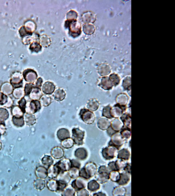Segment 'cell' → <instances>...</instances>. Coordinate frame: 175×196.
<instances>
[{
    "instance_id": "41",
    "label": "cell",
    "mask_w": 175,
    "mask_h": 196,
    "mask_svg": "<svg viewBox=\"0 0 175 196\" xmlns=\"http://www.w3.org/2000/svg\"><path fill=\"white\" fill-rule=\"evenodd\" d=\"M127 161L118 159L115 161L117 167L118 171L123 170L126 166Z\"/></svg>"
},
{
    "instance_id": "15",
    "label": "cell",
    "mask_w": 175,
    "mask_h": 196,
    "mask_svg": "<svg viewBox=\"0 0 175 196\" xmlns=\"http://www.w3.org/2000/svg\"><path fill=\"white\" fill-rule=\"evenodd\" d=\"M48 177L52 179L56 178L60 173V172L55 165H52L47 169Z\"/></svg>"
},
{
    "instance_id": "26",
    "label": "cell",
    "mask_w": 175,
    "mask_h": 196,
    "mask_svg": "<svg viewBox=\"0 0 175 196\" xmlns=\"http://www.w3.org/2000/svg\"><path fill=\"white\" fill-rule=\"evenodd\" d=\"M128 96L124 94H119L117 97L116 101L117 104L122 105L126 106L128 101Z\"/></svg>"
},
{
    "instance_id": "17",
    "label": "cell",
    "mask_w": 175,
    "mask_h": 196,
    "mask_svg": "<svg viewBox=\"0 0 175 196\" xmlns=\"http://www.w3.org/2000/svg\"><path fill=\"white\" fill-rule=\"evenodd\" d=\"M112 129L116 132H119L123 127V123L119 118H115L111 122V126Z\"/></svg>"
},
{
    "instance_id": "28",
    "label": "cell",
    "mask_w": 175,
    "mask_h": 196,
    "mask_svg": "<svg viewBox=\"0 0 175 196\" xmlns=\"http://www.w3.org/2000/svg\"><path fill=\"white\" fill-rule=\"evenodd\" d=\"M119 132L123 138L126 141L129 140L131 137V128L123 127Z\"/></svg>"
},
{
    "instance_id": "6",
    "label": "cell",
    "mask_w": 175,
    "mask_h": 196,
    "mask_svg": "<svg viewBox=\"0 0 175 196\" xmlns=\"http://www.w3.org/2000/svg\"><path fill=\"white\" fill-rule=\"evenodd\" d=\"M87 180L83 178L79 177L72 182L71 187L77 192L86 187Z\"/></svg>"
},
{
    "instance_id": "42",
    "label": "cell",
    "mask_w": 175,
    "mask_h": 196,
    "mask_svg": "<svg viewBox=\"0 0 175 196\" xmlns=\"http://www.w3.org/2000/svg\"><path fill=\"white\" fill-rule=\"evenodd\" d=\"M41 102L44 107L49 106L51 102L52 98L50 96L44 95L41 99Z\"/></svg>"
},
{
    "instance_id": "50",
    "label": "cell",
    "mask_w": 175,
    "mask_h": 196,
    "mask_svg": "<svg viewBox=\"0 0 175 196\" xmlns=\"http://www.w3.org/2000/svg\"><path fill=\"white\" fill-rule=\"evenodd\" d=\"M42 82L43 81L42 79L41 78H39L37 83V85L39 87H40L41 86H42Z\"/></svg>"
},
{
    "instance_id": "48",
    "label": "cell",
    "mask_w": 175,
    "mask_h": 196,
    "mask_svg": "<svg viewBox=\"0 0 175 196\" xmlns=\"http://www.w3.org/2000/svg\"><path fill=\"white\" fill-rule=\"evenodd\" d=\"M107 133L109 136L111 137L114 133H116L114 130H113L111 128V126H110L108 129L107 130Z\"/></svg>"
},
{
    "instance_id": "1",
    "label": "cell",
    "mask_w": 175,
    "mask_h": 196,
    "mask_svg": "<svg viewBox=\"0 0 175 196\" xmlns=\"http://www.w3.org/2000/svg\"><path fill=\"white\" fill-rule=\"evenodd\" d=\"M97 171V167L95 163L92 162H88L80 169V177L88 180L94 176Z\"/></svg>"
},
{
    "instance_id": "11",
    "label": "cell",
    "mask_w": 175,
    "mask_h": 196,
    "mask_svg": "<svg viewBox=\"0 0 175 196\" xmlns=\"http://www.w3.org/2000/svg\"><path fill=\"white\" fill-rule=\"evenodd\" d=\"M111 121L108 119L104 117L99 118L97 123L98 128L102 130H107L111 126Z\"/></svg>"
},
{
    "instance_id": "40",
    "label": "cell",
    "mask_w": 175,
    "mask_h": 196,
    "mask_svg": "<svg viewBox=\"0 0 175 196\" xmlns=\"http://www.w3.org/2000/svg\"><path fill=\"white\" fill-rule=\"evenodd\" d=\"M76 191L72 188H66L61 192V195L63 196H75Z\"/></svg>"
},
{
    "instance_id": "45",
    "label": "cell",
    "mask_w": 175,
    "mask_h": 196,
    "mask_svg": "<svg viewBox=\"0 0 175 196\" xmlns=\"http://www.w3.org/2000/svg\"><path fill=\"white\" fill-rule=\"evenodd\" d=\"M111 171L109 169L108 167H106L104 165L101 166L99 167L98 172V173H109Z\"/></svg>"
},
{
    "instance_id": "32",
    "label": "cell",
    "mask_w": 175,
    "mask_h": 196,
    "mask_svg": "<svg viewBox=\"0 0 175 196\" xmlns=\"http://www.w3.org/2000/svg\"><path fill=\"white\" fill-rule=\"evenodd\" d=\"M57 178V180L63 181L67 184L70 183L71 179L68 174V171L60 173Z\"/></svg>"
},
{
    "instance_id": "18",
    "label": "cell",
    "mask_w": 175,
    "mask_h": 196,
    "mask_svg": "<svg viewBox=\"0 0 175 196\" xmlns=\"http://www.w3.org/2000/svg\"><path fill=\"white\" fill-rule=\"evenodd\" d=\"M57 136L58 139L62 142L70 137V133L66 128H61L58 131Z\"/></svg>"
},
{
    "instance_id": "24",
    "label": "cell",
    "mask_w": 175,
    "mask_h": 196,
    "mask_svg": "<svg viewBox=\"0 0 175 196\" xmlns=\"http://www.w3.org/2000/svg\"><path fill=\"white\" fill-rule=\"evenodd\" d=\"M87 106L89 110L94 111H97L99 108V103L97 99L92 98L89 100L87 103Z\"/></svg>"
},
{
    "instance_id": "46",
    "label": "cell",
    "mask_w": 175,
    "mask_h": 196,
    "mask_svg": "<svg viewBox=\"0 0 175 196\" xmlns=\"http://www.w3.org/2000/svg\"><path fill=\"white\" fill-rule=\"evenodd\" d=\"M109 169L111 171H118L117 167L116 165L115 161H112L109 163L108 164V166Z\"/></svg>"
},
{
    "instance_id": "49",
    "label": "cell",
    "mask_w": 175,
    "mask_h": 196,
    "mask_svg": "<svg viewBox=\"0 0 175 196\" xmlns=\"http://www.w3.org/2000/svg\"><path fill=\"white\" fill-rule=\"evenodd\" d=\"M94 196H106V195L104 193H103L102 192H99L98 193H95L93 194Z\"/></svg>"
},
{
    "instance_id": "25",
    "label": "cell",
    "mask_w": 175,
    "mask_h": 196,
    "mask_svg": "<svg viewBox=\"0 0 175 196\" xmlns=\"http://www.w3.org/2000/svg\"><path fill=\"white\" fill-rule=\"evenodd\" d=\"M126 193V189L121 185L115 187L112 191V194L114 196H125Z\"/></svg>"
},
{
    "instance_id": "39",
    "label": "cell",
    "mask_w": 175,
    "mask_h": 196,
    "mask_svg": "<svg viewBox=\"0 0 175 196\" xmlns=\"http://www.w3.org/2000/svg\"><path fill=\"white\" fill-rule=\"evenodd\" d=\"M57 181L58 185L57 192H62L67 187L68 184L62 181L57 180Z\"/></svg>"
},
{
    "instance_id": "13",
    "label": "cell",
    "mask_w": 175,
    "mask_h": 196,
    "mask_svg": "<svg viewBox=\"0 0 175 196\" xmlns=\"http://www.w3.org/2000/svg\"><path fill=\"white\" fill-rule=\"evenodd\" d=\"M131 174L126 173L125 172L121 173L119 179L117 183L119 185L122 186L127 185L131 180Z\"/></svg>"
},
{
    "instance_id": "7",
    "label": "cell",
    "mask_w": 175,
    "mask_h": 196,
    "mask_svg": "<svg viewBox=\"0 0 175 196\" xmlns=\"http://www.w3.org/2000/svg\"><path fill=\"white\" fill-rule=\"evenodd\" d=\"M126 110V106H122L118 104L111 109V115L112 118H119L121 117Z\"/></svg>"
},
{
    "instance_id": "12",
    "label": "cell",
    "mask_w": 175,
    "mask_h": 196,
    "mask_svg": "<svg viewBox=\"0 0 175 196\" xmlns=\"http://www.w3.org/2000/svg\"><path fill=\"white\" fill-rule=\"evenodd\" d=\"M51 154L54 159H59L62 158L64 155V150L62 148L59 146L55 147L51 150Z\"/></svg>"
},
{
    "instance_id": "31",
    "label": "cell",
    "mask_w": 175,
    "mask_h": 196,
    "mask_svg": "<svg viewBox=\"0 0 175 196\" xmlns=\"http://www.w3.org/2000/svg\"><path fill=\"white\" fill-rule=\"evenodd\" d=\"M75 144L74 141L72 138L69 137L68 139L62 141L61 145L64 148L69 149L73 147Z\"/></svg>"
},
{
    "instance_id": "38",
    "label": "cell",
    "mask_w": 175,
    "mask_h": 196,
    "mask_svg": "<svg viewBox=\"0 0 175 196\" xmlns=\"http://www.w3.org/2000/svg\"><path fill=\"white\" fill-rule=\"evenodd\" d=\"M109 77L112 81L113 85L116 86L119 84L121 79L118 75L113 73L110 75Z\"/></svg>"
},
{
    "instance_id": "4",
    "label": "cell",
    "mask_w": 175,
    "mask_h": 196,
    "mask_svg": "<svg viewBox=\"0 0 175 196\" xmlns=\"http://www.w3.org/2000/svg\"><path fill=\"white\" fill-rule=\"evenodd\" d=\"M72 138L75 144L78 146L83 145L84 143V140L85 132L78 128H74L72 130Z\"/></svg>"
},
{
    "instance_id": "20",
    "label": "cell",
    "mask_w": 175,
    "mask_h": 196,
    "mask_svg": "<svg viewBox=\"0 0 175 196\" xmlns=\"http://www.w3.org/2000/svg\"><path fill=\"white\" fill-rule=\"evenodd\" d=\"M35 173L38 178L45 179L48 177L47 169L45 167L40 166L36 169Z\"/></svg>"
},
{
    "instance_id": "14",
    "label": "cell",
    "mask_w": 175,
    "mask_h": 196,
    "mask_svg": "<svg viewBox=\"0 0 175 196\" xmlns=\"http://www.w3.org/2000/svg\"><path fill=\"white\" fill-rule=\"evenodd\" d=\"M55 88V86L53 82L47 81L43 85L42 91L44 94L50 95L53 93Z\"/></svg>"
},
{
    "instance_id": "47",
    "label": "cell",
    "mask_w": 175,
    "mask_h": 196,
    "mask_svg": "<svg viewBox=\"0 0 175 196\" xmlns=\"http://www.w3.org/2000/svg\"><path fill=\"white\" fill-rule=\"evenodd\" d=\"M131 164L129 163H127L126 167L123 169V171L126 172V173L131 174Z\"/></svg>"
},
{
    "instance_id": "22",
    "label": "cell",
    "mask_w": 175,
    "mask_h": 196,
    "mask_svg": "<svg viewBox=\"0 0 175 196\" xmlns=\"http://www.w3.org/2000/svg\"><path fill=\"white\" fill-rule=\"evenodd\" d=\"M100 188V184L96 180H92L87 183V189L92 192L97 191Z\"/></svg>"
},
{
    "instance_id": "5",
    "label": "cell",
    "mask_w": 175,
    "mask_h": 196,
    "mask_svg": "<svg viewBox=\"0 0 175 196\" xmlns=\"http://www.w3.org/2000/svg\"><path fill=\"white\" fill-rule=\"evenodd\" d=\"M80 115L82 121L87 124H91L95 121V117L94 113L87 109H81Z\"/></svg>"
},
{
    "instance_id": "27",
    "label": "cell",
    "mask_w": 175,
    "mask_h": 196,
    "mask_svg": "<svg viewBox=\"0 0 175 196\" xmlns=\"http://www.w3.org/2000/svg\"><path fill=\"white\" fill-rule=\"evenodd\" d=\"M46 185L47 188L51 191L57 192L58 187L57 180L52 179L47 182Z\"/></svg>"
},
{
    "instance_id": "35",
    "label": "cell",
    "mask_w": 175,
    "mask_h": 196,
    "mask_svg": "<svg viewBox=\"0 0 175 196\" xmlns=\"http://www.w3.org/2000/svg\"><path fill=\"white\" fill-rule=\"evenodd\" d=\"M42 162L44 166L49 167L53 164L54 160L51 156L45 155L42 158Z\"/></svg>"
},
{
    "instance_id": "37",
    "label": "cell",
    "mask_w": 175,
    "mask_h": 196,
    "mask_svg": "<svg viewBox=\"0 0 175 196\" xmlns=\"http://www.w3.org/2000/svg\"><path fill=\"white\" fill-rule=\"evenodd\" d=\"M111 107L110 106L108 105L105 107L103 109L102 116L108 119L112 118V117L111 115Z\"/></svg>"
},
{
    "instance_id": "2",
    "label": "cell",
    "mask_w": 175,
    "mask_h": 196,
    "mask_svg": "<svg viewBox=\"0 0 175 196\" xmlns=\"http://www.w3.org/2000/svg\"><path fill=\"white\" fill-rule=\"evenodd\" d=\"M118 150L114 146H108L103 148L102 154L103 157L106 160H110L114 159L117 154Z\"/></svg>"
},
{
    "instance_id": "3",
    "label": "cell",
    "mask_w": 175,
    "mask_h": 196,
    "mask_svg": "<svg viewBox=\"0 0 175 196\" xmlns=\"http://www.w3.org/2000/svg\"><path fill=\"white\" fill-rule=\"evenodd\" d=\"M111 137V140L108 143V146H114L118 150L125 143L126 140L123 138L120 132L115 133Z\"/></svg>"
},
{
    "instance_id": "16",
    "label": "cell",
    "mask_w": 175,
    "mask_h": 196,
    "mask_svg": "<svg viewBox=\"0 0 175 196\" xmlns=\"http://www.w3.org/2000/svg\"><path fill=\"white\" fill-rule=\"evenodd\" d=\"M131 155V153L129 150L128 149L125 148L118 150L117 154L118 159L127 161L130 159Z\"/></svg>"
},
{
    "instance_id": "34",
    "label": "cell",
    "mask_w": 175,
    "mask_h": 196,
    "mask_svg": "<svg viewBox=\"0 0 175 196\" xmlns=\"http://www.w3.org/2000/svg\"><path fill=\"white\" fill-rule=\"evenodd\" d=\"M80 169L79 168L72 167L70 168L68 172L71 179H76L80 177Z\"/></svg>"
},
{
    "instance_id": "36",
    "label": "cell",
    "mask_w": 175,
    "mask_h": 196,
    "mask_svg": "<svg viewBox=\"0 0 175 196\" xmlns=\"http://www.w3.org/2000/svg\"><path fill=\"white\" fill-rule=\"evenodd\" d=\"M122 86L125 90H130L131 89V78L127 77L123 81Z\"/></svg>"
},
{
    "instance_id": "29",
    "label": "cell",
    "mask_w": 175,
    "mask_h": 196,
    "mask_svg": "<svg viewBox=\"0 0 175 196\" xmlns=\"http://www.w3.org/2000/svg\"><path fill=\"white\" fill-rule=\"evenodd\" d=\"M45 181L42 179L38 178L34 181V185L37 190L41 191L45 187Z\"/></svg>"
},
{
    "instance_id": "30",
    "label": "cell",
    "mask_w": 175,
    "mask_h": 196,
    "mask_svg": "<svg viewBox=\"0 0 175 196\" xmlns=\"http://www.w3.org/2000/svg\"><path fill=\"white\" fill-rule=\"evenodd\" d=\"M111 68L107 64H103L99 68V74L102 76L108 75L111 73Z\"/></svg>"
},
{
    "instance_id": "23",
    "label": "cell",
    "mask_w": 175,
    "mask_h": 196,
    "mask_svg": "<svg viewBox=\"0 0 175 196\" xmlns=\"http://www.w3.org/2000/svg\"><path fill=\"white\" fill-rule=\"evenodd\" d=\"M66 94L63 89L59 88L57 89L53 95V97L57 101L63 100L66 97Z\"/></svg>"
},
{
    "instance_id": "43",
    "label": "cell",
    "mask_w": 175,
    "mask_h": 196,
    "mask_svg": "<svg viewBox=\"0 0 175 196\" xmlns=\"http://www.w3.org/2000/svg\"><path fill=\"white\" fill-rule=\"evenodd\" d=\"M70 161L71 168H76L80 169L81 166V164L79 161L77 159H73L70 160Z\"/></svg>"
},
{
    "instance_id": "10",
    "label": "cell",
    "mask_w": 175,
    "mask_h": 196,
    "mask_svg": "<svg viewBox=\"0 0 175 196\" xmlns=\"http://www.w3.org/2000/svg\"><path fill=\"white\" fill-rule=\"evenodd\" d=\"M74 155L77 159L83 161L87 159L88 153L87 150L84 148L80 147L75 151Z\"/></svg>"
},
{
    "instance_id": "9",
    "label": "cell",
    "mask_w": 175,
    "mask_h": 196,
    "mask_svg": "<svg viewBox=\"0 0 175 196\" xmlns=\"http://www.w3.org/2000/svg\"><path fill=\"white\" fill-rule=\"evenodd\" d=\"M98 85L106 90H109L114 86L109 77H104L101 78Z\"/></svg>"
},
{
    "instance_id": "33",
    "label": "cell",
    "mask_w": 175,
    "mask_h": 196,
    "mask_svg": "<svg viewBox=\"0 0 175 196\" xmlns=\"http://www.w3.org/2000/svg\"><path fill=\"white\" fill-rule=\"evenodd\" d=\"M121 173L119 171H111L109 174V180L115 183H117L119 181Z\"/></svg>"
},
{
    "instance_id": "44",
    "label": "cell",
    "mask_w": 175,
    "mask_h": 196,
    "mask_svg": "<svg viewBox=\"0 0 175 196\" xmlns=\"http://www.w3.org/2000/svg\"><path fill=\"white\" fill-rule=\"evenodd\" d=\"M76 192L77 195L78 196H89L90 195L89 191L85 188L82 189Z\"/></svg>"
},
{
    "instance_id": "19",
    "label": "cell",
    "mask_w": 175,
    "mask_h": 196,
    "mask_svg": "<svg viewBox=\"0 0 175 196\" xmlns=\"http://www.w3.org/2000/svg\"><path fill=\"white\" fill-rule=\"evenodd\" d=\"M109 174L106 173H98L95 175V178L99 184H105L109 180Z\"/></svg>"
},
{
    "instance_id": "8",
    "label": "cell",
    "mask_w": 175,
    "mask_h": 196,
    "mask_svg": "<svg viewBox=\"0 0 175 196\" xmlns=\"http://www.w3.org/2000/svg\"><path fill=\"white\" fill-rule=\"evenodd\" d=\"M55 165L59 169L60 173L68 171L71 168L70 160L64 159L57 163Z\"/></svg>"
},
{
    "instance_id": "21",
    "label": "cell",
    "mask_w": 175,
    "mask_h": 196,
    "mask_svg": "<svg viewBox=\"0 0 175 196\" xmlns=\"http://www.w3.org/2000/svg\"><path fill=\"white\" fill-rule=\"evenodd\" d=\"M120 119L123 123V127L131 129V116L129 114L127 113H123L120 117Z\"/></svg>"
}]
</instances>
